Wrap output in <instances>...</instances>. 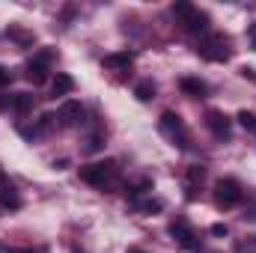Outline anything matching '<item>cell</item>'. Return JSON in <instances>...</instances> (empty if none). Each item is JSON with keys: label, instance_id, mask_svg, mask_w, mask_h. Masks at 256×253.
<instances>
[{"label": "cell", "instance_id": "obj_1", "mask_svg": "<svg viewBox=\"0 0 256 253\" xmlns=\"http://www.w3.org/2000/svg\"><path fill=\"white\" fill-rule=\"evenodd\" d=\"M80 179L86 182V185H92V188H104L108 182H114L116 179V161H96V164H84L80 170Z\"/></svg>", "mask_w": 256, "mask_h": 253}, {"label": "cell", "instance_id": "obj_2", "mask_svg": "<svg viewBox=\"0 0 256 253\" xmlns=\"http://www.w3.org/2000/svg\"><path fill=\"white\" fill-rule=\"evenodd\" d=\"M161 131L176 143V146H188V131H185V122H182V116L179 114H173V110H164L161 114Z\"/></svg>", "mask_w": 256, "mask_h": 253}, {"label": "cell", "instance_id": "obj_3", "mask_svg": "<svg viewBox=\"0 0 256 253\" xmlns=\"http://www.w3.org/2000/svg\"><path fill=\"white\" fill-rule=\"evenodd\" d=\"M226 45H230V39H226V36H208V42H202L196 51H200L206 60H212V63H226V60H230V54H232Z\"/></svg>", "mask_w": 256, "mask_h": 253}, {"label": "cell", "instance_id": "obj_4", "mask_svg": "<svg viewBox=\"0 0 256 253\" xmlns=\"http://www.w3.org/2000/svg\"><path fill=\"white\" fill-rule=\"evenodd\" d=\"M214 202H218L220 208L238 206V202H242V188H238V182H236V179H220V182L214 185Z\"/></svg>", "mask_w": 256, "mask_h": 253}, {"label": "cell", "instance_id": "obj_5", "mask_svg": "<svg viewBox=\"0 0 256 253\" xmlns=\"http://www.w3.org/2000/svg\"><path fill=\"white\" fill-rule=\"evenodd\" d=\"M170 236H173V242H176L179 248H185V250H196V248H200V238H196V232L188 226V220H173V224H170Z\"/></svg>", "mask_w": 256, "mask_h": 253}, {"label": "cell", "instance_id": "obj_6", "mask_svg": "<svg viewBox=\"0 0 256 253\" xmlns=\"http://www.w3.org/2000/svg\"><path fill=\"white\" fill-rule=\"evenodd\" d=\"M84 116H86V110H84V104L80 102H63V108H60V114H57V120H60V126L66 128H74L84 122Z\"/></svg>", "mask_w": 256, "mask_h": 253}, {"label": "cell", "instance_id": "obj_7", "mask_svg": "<svg viewBox=\"0 0 256 253\" xmlns=\"http://www.w3.org/2000/svg\"><path fill=\"white\" fill-rule=\"evenodd\" d=\"M206 128H208L218 140H226L230 131H232V122H230L226 114H220V110H208V114H206Z\"/></svg>", "mask_w": 256, "mask_h": 253}, {"label": "cell", "instance_id": "obj_8", "mask_svg": "<svg viewBox=\"0 0 256 253\" xmlns=\"http://www.w3.org/2000/svg\"><path fill=\"white\" fill-rule=\"evenodd\" d=\"M208 24H212L208 12H202V9H196V6L191 9V15L182 21V27H185L188 33H194V36H200V33H208Z\"/></svg>", "mask_w": 256, "mask_h": 253}, {"label": "cell", "instance_id": "obj_9", "mask_svg": "<svg viewBox=\"0 0 256 253\" xmlns=\"http://www.w3.org/2000/svg\"><path fill=\"white\" fill-rule=\"evenodd\" d=\"M24 78H27L33 86H42V84L48 80V63H42V60L33 57V60L27 63V68H24Z\"/></svg>", "mask_w": 256, "mask_h": 253}, {"label": "cell", "instance_id": "obj_10", "mask_svg": "<svg viewBox=\"0 0 256 253\" xmlns=\"http://www.w3.org/2000/svg\"><path fill=\"white\" fill-rule=\"evenodd\" d=\"M74 90V78L66 74V72H57V78L51 80V98H63Z\"/></svg>", "mask_w": 256, "mask_h": 253}, {"label": "cell", "instance_id": "obj_11", "mask_svg": "<svg viewBox=\"0 0 256 253\" xmlns=\"http://www.w3.org/2000/svg\"><path fill=\"white\" fill-rule=\"evenodd\" d=\"M179 86H182V92H185V96H191V98H202V96L208 92V86H206L200 78H182V80H179Z\"/></svg>", "mask_w": 256, "mask_h": 253}, {"label": "cell", "instance_id": "obj_12", "mask_svg": "<svg viewBox=\"0 0 256 253\" xmlns=\"http://www.w3.org/2000/svg\"><path fill=\"white\" fill-rule=\"evenodd\" d=\"M0 206H3V208H18V206H21V196H18V190L12 188L6 179L0 182Z\"/></svg>", "mask_w": 256, "mask_h": 253}, {"label": "cell", "instance_id": "obj_13", "mask_svg": "<svg viewBox=\"0 0 256 253\" xmlns=\"http://www.w3.org/2000/svg\"><path fill=\"white\" fill-rule=\"evenodd\" d=\"M134 63V54L131 51H116V54H108L104 57V68H128Z\"/></svg>", "mask_w": 256, "mask_h": 253}, {"label": "cell", "instance_id": "obj_14", "mask_svg": "<svg viewBox=\"0 0 256 253\" xmlns=\"http://www.w3.org/2000/svg\"><path fill=\"white\" fill-rule=\"evenodd\" d=\"M12 108H15L18 114H30V110H33V96H30V92H15V96H12Z\"/></svg>", "mask_w": 256, "mask_h": 253}, {"label": "cell", "instance_id": "obj_15", "mask_svg": "<svg viewBox=\"0 0 256 253\" xmlns=\"http://www.w3.org/2000/svg\"><path fill=\"white\" fill-rule=\"evenodd\" d=\"M134 96H137L140 102H152V98H155V84H152V80H140V84L134 86Z\"/></svg>", "mask_w": 256, "mask_h": 253}, {"label": "cell", "instance_id": "obj_16", "mask_svg": "<svg viewBox=\"0 0 256 253\" xmlns=\"http://www.w3.org/2000/svg\"><path fill=\"white\" fill-rule=\"evenodd\" d=\"M238 126L244 128V131H254L256 134V114H250V110H238Z\"/></svg>", "mask_w": 256, "mask_h": 253}, {"label": "cell", "instance_id": "obj_17", "mask_svg": "<svg viewBox=\"0 0 256 253\" xmlns=\"http://www.w3.org/2000/svg\"><path fill=\"white\" fill-rule=\"evenodd\" d=\"M191 3H185V0H179V3H173V9H170V12H173V15H176V18H179V24H182V21H185V18H188V15H191Z\"/></svg>", "mask_w": 256, "mask_h": 253}, {"label": "cell", "instance_id": "obj_18", "mask_svg": "<svg viewBox=\"0 0 256 253\" xmlns=\"http://www.w3.org/2000/svg\"><path fill=\"white\" fill-rule=\"evenodd\" d=\"M134 206H137L140 212H161V208H164V202H161V200H143V202H140V200H134Z\"/></svg>", "mask_w": 256, "mask_h": 253}, {"label": "cell", "instance_id": "obj_19", "mask_svg": "<svg viewBox=\"0 0 256 253\" xmlns=\"http://www.w3.org/2000/svg\"><path fill=\"white\" fill-rule=\"evenodd\" d=\"M102 149H104V137L102 134H92L86 140V152H102Z\"/></svg>", "mask_w": 256, "mask_h": 253}, {"label": "cell", "instance_id": "obj_20", "mask_svg": "<svg viewBox=\"0 0 256 253\" xmlns=\"http://www.w3.org/2000/svg\"><path fill=\"white\" fill-rule=\"evenodd\" d=\"M18 134H21V137H27V140H30V143H33V140H36V137H39V126H18Z\"/></svg>", "mask_w": 256, "mask_h": 253}, {"label": "cell", "instance_id": "obj_21", "mask_svg": "<svg viewBox=\"0 0 256 253\" xmlns=\"http://www.w3.org/2000/svg\"><path fill=\"white\" fill-rule=\"evenodd\" d=\"M54 122H57V116H54V114H45V116L39 120V131H51Z\"/></svg>", "mask_w": 256, "mask_h": 253}, {"label": "cell", "instance_id": "obj_22", "mask_svg": "<svg viewBox=\"0 0 256 253\" xmlns=\"http://www.w3.org/2000/svg\"><path fill=\"white\" fill-rule=\"evenodd\" d=\"M9 36L12 39H18V42H33V36H27L24 30H18V27H9Z\"/></svg>", "mask_w": 256, "mask_h": 253}, {"label": "cell", "instance_id": "obj_23", "mask_svg": "<svg viewBox=\"0 0 256 253\" xmlns=\"http://www.w3.org/2000/svg\"><path fill=\"white\" fill-rule=\"evenodd\" d=\"M238 74H242V78H248V80H256V68H250V66H242V68H238Z\"/></svg>", "mask_w": 256, "mask_h": 253}, {"label": "cell", "instance_id": "obj_24", "mask_svg": "<svg viewBox=\"0 0 256 253\" xmlns=\"http://www.w3.org/2000/svg\"><path fill=\"white\" fill-rule=\"evenodd\" d=\"M226 232H230V230H226L224 224H214V226H212V236H218V238H226Z\"/></svg>", "mask_w": 256, "mask_h": 253}, {"label": "cell", "instance_id": "obj_25", "mask_svg": "<svg viewBox=\"0 0 256 253\" xmlns=\"http://www.w3.org/2000/svg\"><path fill=\"white\" fill-rule=\"evenodd\" d=\"M202 176H206L202 167H191V182H202Z\"/></svg>", "mask_w": 256, "mask_h": 253}, {"label": "cell", "instance_id": "obj_26", "mask_svg": "<svg viewBox=\"0 0 256 253\" xmlns=\"http://www.w3.org/2000/svg\"><path fill=\"white\" fill-rule=\"evenodd\" d=\"M3 253H42V250H30V248H3Z\"/></svg>", "mask_w": 256, "mask_h": 253}, {"label": "cell", "instance_id": "obj_27", "mask_svg": "<svg viewBox=\"0 0 256 253\" xmlns=\"http://www.w3.org/2000/svg\"><path fill=\"white\" fill-rule=\"evenodd\" d=\"M248 39H250V48L256 51V24H250V30H248Z\"/></svg>", "mask_w": 256, "mask_h": 253}, {"label": "cell", "instance_id": "obj_28", "mask_svg": "<svg viewBox=\"0 0 256 253\" xmlns=\"http://www.w3.org/2000/svg\"><path fill=\"white\" fill-rule=\"evenodd\" d=\"M6 108H12V96H0V110H6Z\"/></svg>", "mask_w": 256, "mask_h": 253}, {"label": "cell", "instance_id": "obj_29", "mask_svg": "<svg viewBox=\"0 0 256 253\" xmlns=\"http://www.w3.org/2000/svg\"><path fill=\"white\" fill-rule=\"evenodd\" d=\"M68 167V158H60V161H54V170H66Z\"/></svg>", "mask_w": 256, "mask_h": 253}, {"label": "cell", "instance_id": "obj_30", "mask_svg": "<svg viewBox=\"0 0 256 253\" xmlns=\"http://www.w3.org/2000/svg\"><path fill=\"white\" fill-rule=\"evenodd\" d=\"M3 84H9V72H6V68L0 66V86H3Z\"/></svg>", "mask_w": 256, "mask_h": 253}, {"label": "cell", "instance_id": "obj_31", "mask_svg": "<svg viewBox=\"0 0 256 253\" xmlns=\"http://www.w3.org/2000/svg\"><path fill=\"white\" fill-rule=\"evenodd\" d=\"M128 253H146V250H140V248H128Z\"/></svg>", "mask_w": 256, "mask_h": 253}, {"label": "cell", "instance_id": "obj_32", "mask_svg": "<svg viewBox=\"0 0 256 253\" xmlns=\"http://www.w3.org/2000/svg\"><path fill=\"white\" fill-rule=\"evenodd\" d=\"M74 253H80V250H74Z\"/></svg>", "mask_w": 256, "mask_h": 253}]
</instances>
